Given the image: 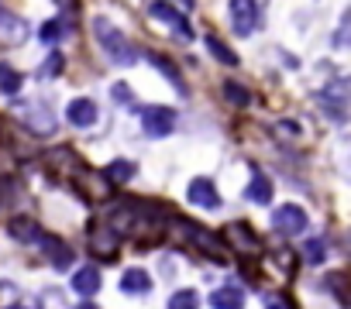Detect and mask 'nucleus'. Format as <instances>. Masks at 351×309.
<instances>
[{"instance_id":"obj_4","label":"nucleus","mask_w":351,"mask_h":309,"mask_svg":"<svg viewBox=\"0 0 351 309\" xmlns=\"http://www.w3.org/2000/svg\"><path fill=\"white\" fill-rule=\"evenodd\" d=\"M272 224H276V230L279 234H286V237H296V234H303L306 230V210L303 206H296V203H286V206H279L276 213H272Z\"/></svg>"},{"instance_id":"obj_7","label":"nucleus","mask_w":351,"mask_h":309,"mask_svg":"<svg viewBox=\"0 0 351 309\" xmlns=\"http://www.w3.org/2000/svg\"><path fill=\"white\" fill-rule=\"evenodd\" d=\"M18 117H21L35 134H52V131H56V117H52L42 103H21V107H18Z\"/></svg>"},{"instance_id":"obj_17","label":"nucleus","mask_w":351,"mask_h":309,"mask_svg":"<svg viewBox=\"0 0 351 309\" xmlns=\"http://www.w3.org/2000/svg\"><path fill=\"white\" fill-rule=\"evenodd\" d=\"M183 230H186V237H193V241H197V244H200V247H204L207 254H214L217 261H224V254H221V244H217V237H210V234H207L204 227H193V224H183Z\"/></svg>"},{"instance_id":"obj_18","label":"nucleus","mask_w":351,"mask_h":309,"mask_svg":"<svg viewBox=\"0 0 351 309\" xmlns=\"http://www.w3.org/2000/svg\"><path fill=\"white\" fill-rule=\"evenodd\" d=\"M224 237H228V241H234L238 247H241V244H248L245 251H258V247H262V244H258V237L252 234V227H248V224H231V227L224 230Z\"/></svg>"},{"instance_id":"obj_10","label":"nucleus","mask_w":351,"mask_h":309,"mask_svg":"<svg viewBox=\"0 0 351 309\" xmlns=\"http://www.w3.org/2000/svg\"><path fill=\"white\" fill-rule=\"evenodd\" d=\"M38 244H42V251L52 258V265H56V268H69V261H73V251H69V247H66L59 237H52V234H45V230H42Z\"/></svg>"},{"instance_id":"obj_26","label":"nucleus","mask_w":351,"mask_h":309,"mask_svg":"<svg viewBox=\"0 0 351 309\" xmlns=\"http://www.w3.org/2000/svg\"><path fill=\"white\" fill-rule=\"evenodd\" d=\"M62 72V55L59 52H52V59L42 66V76H59Z\"/></svg>"},{"instance_id":"obj_30","label":"nucleus","mask_w":351,"mask_h":309,"mask_svg":"<svg viewBox=\"0 0 351 309\" xmlns=\"http://www.w3.org/2000/svg\"><path fill=\"white\" fill-rule=\"evenodd\" d=\"M8 309H28V306H21V302H14V306H8Z\"/></svg>"},{"instance_id":"obj_20","label":"nucleus","mask_w":351,"mask_h":309,"mask_svg":"<svg viewBox=\"0 0 351 309\" xmlns=\"http://www.w3.org/2000/svg\"><path fill=\"white\" fill-rule=\"evenodd\" d=\"M148 62H152L158 72H165V79L176 86V93H186V86H183V76H180V69H176L172 62H165L162 55H148Z\"/></svg>"},{"instance_id":"obj_15","label":"nucleus","mask_w":351,"mask_h":309,"mask_svg":"<svg viewBox=\"0 0 351 309\" xmlns=\"http://www.w3.org/2000/svg\"><path fill=\"white\" fill-rule=\"evenodd\" d=\"M121 288H124L128 295H145V292L152 288V278H148V271H141V268H131V271H124V278H121Z\"/></svg>"},{"instance_id":"obj_13","label":"nucleus","mask_w":351,"mask_h":309,"mask_svg":"<svg viewBox=\"0 0 351 309\" xmlns=\"http://www.w3.org/2000/svg\"><path fill=\"white\" fill-rule=\"evenodd\" d=\"M248 200L252 203H258V206H269L272 203V183H269V176H262L258 169L252 172V183H248Z\"/></svg>"},{"instance_id":"obj_1","label":"nucleus","mask_w":351,"mask_h":309,"mask_svg":"<svg viewBox=\"0 0 351 309\" xmlns=\"http://www.w3.org/2000/svg\"><path fill=\"white\" fill-rule=\"evenodd\" d=\"M93 35H97V42H100L104 55H107L114 66H134V62H138L134 45H131V42L124 38V31H121V28H114L110 21L93 18Z\"/></svg>"},{"instance_id":"obj_19","label":"nucleus","mask_w":351,"mask_h":309,"mask_svg":"<svg viewBox=\"0 0 351 309\" xmlns=\"http://www.w3.org/2000/svg\"><path fill=\"white\" fill-rule=\"evenodd\" d=\"M21 72L14 69V66H8V62H0V93H8V96H14V93H21Z\"/></svg>"},{"instance_id":"obj_8","label":"nucleus","mask_w":351,"mask_h":309,"mask_svg":"<svg viewBox=\"0 0 351 309\" xmlns=\"http://www.w3.org/2000/svg\"><path fill=\"white\" fill-rule=\"evenodd\" d=\"M97 103L93 100H86V96H76V100H69V107H66V120L73 124V127H93L97 124Z\"/></svg>"},{"instance_id":"obj_12","label":"nucleus","mask_w":351,"mask_h":309,"mask_svg":"<svg viewBox=\"0 0 351 309\" xmlns=\"http://www.w3.org/2000/svg\"><path fill=\"white\" fill-rule=\"evenodd\" d=\"M210 306H214V309H245V292H241L238 285L214 288V295H210Z\"/></svg>"},{"instance_id":"obj_24","label":"nucleus","mask_w":351,"mask_h":309,"mask_svg":"<svg viewBox=\"0 0 351 309\" xmlns=\"http://www.w3.org/2000/svg\"><path fill=\"white\" fill-rule=\"evenodd\" d=\"M224 96H228L234 107H245V103L252 100V96H248V90H245L241 83H234V79H228V83H224Z\"/></svg>"},{"instance_id":"obj_9","label":"nucleus","mask_w":351,"mask_h":309,"mask_svg":"<svg viewBox=\"0 0 351 309\" xmlns=\"http://www.w3.org/2000/svg\"><path fill=\"white\" fill-rule=\"evenodd\" d=\"M186 196H190V203H197V206H204V210H217V206H221L217 186H214L210 179H193L190 189H186Z\"/></svg>"},{"instance_id":"obj_21","label":"nucleus","mask_w":351,"mask_h":309,"mask_svg":"<svg viewBox=\"0 0 351 309\" xmlns=\"http://www.w3.org/2000/svg\"><path fill=\"white\" fill-rule=\"evenodd\" d=\"M207 49H210V55H214L217 62H224V66H238V55H234L217 35H207Z\"/></svg>"},{"instance_id":"obj_25","label":"nucleus","mask_w":351,"mask_h":309,"mask_svg":"<svg viewBox=\"0 0 351 309\" xmlns=\"http://www.w3.org/2000/svg\"><path fill=\"white\" fill-rule=\"evenodd\" d=\"M66 35V28H62V21H45L42 25V31H38V38L45 42V45H52V42H59Z\"/></svg>"},{"instance_id":"obj_29","label":"nucleus","mask_w":351,"mask_h":309,"mask_svg":"<svg viewBox=\"0 0 351 309\" xmlns=\"http://www.w3.org/2000/svg\"><path fill=\"white\" fill-rule=\"evenodd\" d=\"M76 309H97V306H93V302H80Z\"/></svg>"},{"instance_id":"obj_3","label":"nucleus","mask_w":351,"mask_h":309,"mask_svg":"<svg viewBox=\"0 0 351 309\" xmlns=\"http://www.w3.org/2000/svg\"><path fill=\"white\" fill-rule=\"evenodd\" d=\"M228 14H231V25L241 38H248L258 28V4L255 0H228Z\"/></svg>"},{"instance_id":"obj_28","label":"nucleus","mask_w":351,"mask_h":309,"mask_svg":"<svg viewBox=\"0 0 351 309\" xmlns=\"http://www.w3.org/2000/svg\"><path fill=\"white\" fill-rule=\"evenodd\" d=\"M265 309H289V302H286L282 295H269V299H265Z\"/></svg>"},{"instance_id":"obj_23","label":"nucleus","mask_w":351,"mask_h":309,"mask_svg":"<svg viewBox=\"0 0 351 309\" xmlns=\"http://www.w3.org/2000/svg\"><path fill=\"white\" fill-rule=\"evenodd\" d=\"M303 258H306L310 265H320V261L327 258V244H324L320 237H313V241H306V244H303Z\"/></svg>"},{"instance_id":"obj_27","label":"nucleus","mask_w":351,"mask_h":309,"mask_svg":"<svg viewBox=\"0 0 351 309\" xmlns=\"http://www.w3.org/2000/svg\"><path fill=\"white\" fill-rule=\"evenodd\" d=\"M110 93H114V100H121V103H134V93H128V90H124L121 83H117V86L110 90Z\"/></svg>"},{"instance_id":"obj_2","label":"nucleus","mask_w":351,"mask_h":309,"mask_svg":"<svg viewBox=\"0 0 351 309\" xmlns=\"http://www.w3.org/2000/svg\"><path fill=\"white\" fill-rule=\"evenodd\" d=\"M141 127L148 137H169L176 127V110L172 107H145L141 110Z\"/></svg>"},{"instance_id":"obj_11","label":"nucleus","mask_w":351,"mask_h":309,"mask_svg":"<svg viewBox=\"0 0 351 309\" xmlns=\"http://www.w3.org/2000/svg\"><path fill=\"white\" fill-rule=\"evenodd\" d=\"M8 230H11V237L21 241V244H38V237H42V227H38L32 217H14Z\"/></svg>"},{"instance_id":"obj_6","label":"nucleus","mask_w":351,"mask_h":309,"mask_svg":"<svg viewBox=\"0 0 351 309\" xmlns=\"http://www.w3.org/2000/svg\"><path fill=\"white\" fill-rule=\"evenodd\" d=\"M320 107L327 110V117L334 120H344V110H348V83L344 79H334L320 90Z\"/></svg>"},{"instance_id":"obj_22","label":"nucleus","mask_w":351,"mask_h":309,"mask_svg":"<svg viewBox=\"0 0 351 309\" xmlns=\"http://www.w3.org/2000/svg\"><path fill=\"white\" fill-rule=\"evenodd\" d=\"M169 309H200V295L193 288H180L169 299Z\"/></svg>"},{"instance_id":"obj_16","label":"nucleus","mask_w":351,"mask_h":309,"mask_svg":"<svg viewBox=\"0 0 351 309\" xmlns=\"http://www.w3.org/2000/svg\"><path fill=\"white\" fill-rule=\"evenodd\" d=\"M134 172H138V165H134V162H128V159H114V162L104 169V176H107L110 183H117V186L131 183V179H134Z\"/></svg>"},{"instance_id":"obj_14","label":"nucleus","mask_w":351,"mask_h":309,"mask_svg":"<svg viewBox=\"0 0 351 309\" xmlns=\"http://www.w3.org/2000/svg\"><path fill=\"white\" fill-rule=\"evenodd\" d=\"M73 288H76L80 295H93V292L100 288V271H97L93 265L76 268V271H73Z\"/></svg>"},{"instance_id":"obj_5","label":"nucleus","mask_w":351,"mask_h":309,"mask_svg":"<svg viewBox=\"0 0 351 309\" xmlns=\"http://www.w3.org/2000/svg\"><path fill=\"white\" fill-rule=\"evenodd\" d=\"M148 14L155 18V21H162V25H169L176 35H180V38H193V28H190V21H186V14H180V11H176L172 4H165V0H155V4L148 8Z\"/></svg>"}]
</instances>
